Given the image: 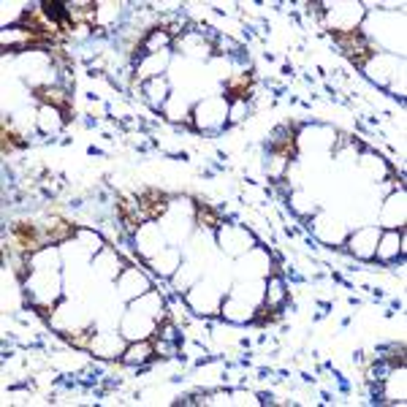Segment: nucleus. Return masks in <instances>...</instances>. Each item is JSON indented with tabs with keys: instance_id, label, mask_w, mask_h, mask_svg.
<instances>
[{
	"instance_id": "obj_1",
	"label": "nucleus",
	"mask_w": 407,
	"mask_h": 407,
	"mask_svg": "<svg viewBox=\"0 0 407 407\" xmlns=\"http://www.w3.org/2000/svg\"><path fill=\"white\" fill-rule=\"evenodd\" d=\"M139 207L147 212V217H158L163 209H166V195L158 190H147L142 198H139Z\"/></svg>"
},
{
	"instance_id": "obj_2",
	"label": "nucleus",
	"mask_w": 407,
	"mask_h": 407,
	"mask_svg": "<svg viewBox=\"0 0 407 407\" xmlns=\"http://www.w3.org/2000/svg\"><path fill=\"white\" fill-rule=\"evenodd\" d=\"M74 233V228L68 223H54V225H49V231L44 233V239H52V242H60V239H68Z\"/></svg>"
},
{
	"instance_id": "obj_3",
	"label": "nucleus",
	"mask_w": 407,
	"mask_h": 407,
	"mask_svg": "<svg viewBox=\"0 0 407 407\" xmlns=\"http://www.w3.org/2000/svg\"><path fill=\"white\" fill-rule=\"evenodd\" d=\"M38 98H41V100H46V104L60 106L62 112L68 114V109H65V98H60V92H54V90H38Z\"/></svg>"
},
{
	"instance_id": "obj_4",
	"label": "nucleus",
	"mask_w": 407,
	"mask_h": 407,
	"mask_svg": "<svg viewBox=\"0 0 407 407\" xmlns=\"http://www.w3.org/2000/svg\"><path fill=\"white\" fill-rule=\"evenodd\" d=\"M242 90H250V76H242V79H236V82H231V87H228V92H231V95L233 98H239V92Z\"/></svg>"
},
{
	"instance_id": "obj_5",
	"label": "nucleus",
	"mask_w": 407,
	"mask_h": 407,
	"mask_svg": "<svg viewBox=\"0 0 407 407\" xmlns=\"http://www.w3.org/2000/svg\"><path fill=\"white\" fill-rule=\"evenodd\" d=\"M198 220H201V223H207V225H217V217H215L212 212H209L207 207H201V204H198Z\"/></svg>"
},
{
	"instance_id": "obj_6",
	"label": "nucleus",
	"mask_w": 407,
	"mask_h": 407,
	"mask_svg": "<svg viewBox=\"0 0 407 407\" xmlns=\"http://www.w3.org/2000/svg\"><path fill=\"white\" fill-rule=\"evenodd\" d=\"M3 139H6V150H9V144H14V147H22V144H25V142H22V139L17 136V133H9V128H3Z\"/></svg>"
}]
</instances>
